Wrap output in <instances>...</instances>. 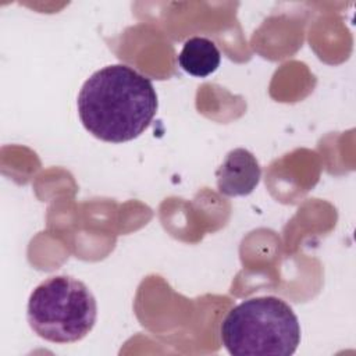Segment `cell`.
Segmentation results:
<instances>
[{
  "instance_id": "6da1fadb",
  "label": "cell",
  "mask_w": 356,
  "mask_h": 356,
  "mask_svg": "<svg viewBox=\"0 0 356 356\" xmlns=\"http://www.w3.org/2000/svg\"><path fill=\"white\" fill-rule=\"evenodd\" d=\"M159 107L149 78L125 64L93 72L78 95L83 127L104 142L122 143L138 138L153 121Z\"/></svg>"
},
{
  "instance_id": "7a4b0ae2",
  "label": "cell",
  "mask_w": 356,
  "mask_h": 356,
  "mask_svg": "<svg viewBox=\"0 0 356 356\" xmlns=\"http://www.w3.org/2000/svg\"><path fill=\"white\" fill-rule=\"evenodd\" d=\"M220 335L235 356H291L300 343V324L281 298L257 296L228 312Z\"/></svg>"
},
{
  "instance_id": "3957f363",
  "label": "cell",
  "mask_w": 356,
  "mask_h": 356,
  "mask_svg": "<svg viewBox=\"0 0 356 356\" xmlns=\"http://www.w3.org/2000/svg\"><path fill=\"white\" fill-rule=\"evenodd\" d=\"M26 317L40 338L54 343H72L92 331L97 305L82 281L70 275H53L32 291Z\"/></svg>"
},
{
  "instance_id": "277c9868",
  "label": "cell",
  "mask_w": 356,
  "mask_h": 356,
  "mask_svg": "<svg viewBox=\"0 0 356 356\" xmlns=\"http://www.w3.org/2000/svg\"><path fill=\"white\" fill-rule=\"evenodd\" d=\"M220 193L235 197L252 193L260 182L261 167L256 156L243 147L232 149L216 171Z\"/></svg>"
},
{
  "instance_id": "5b68a950",
  "label": "cell",
  "mask_w": 356,
  "mask_h": 356,
  "mask_svg": "<svg viewBox=\"0 0 356 356\" xmlns=\"http://www.w3.org/2000/svg\"><path fill=\"white\" fill-rule=\"evenodd\" d=\"M220 61V50L214 42L203 36H193L188 39L178 54L181 68L189 75L197 78H206L213 74L218 68Z\"/></svg>"
}]
</instances>
